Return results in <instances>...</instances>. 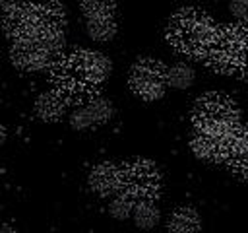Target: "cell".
I'll list each match as a JSON object with an SVG mask.
<instances>
[{
    "label": "cell",
    "mask_w": 248,
    "mask_h": 233,
    "mask_svg": "<svg viewBox=\"0 0 248 233\" xmlns=\"http://www.w3.org/2000/svg\"><path fill=\"white\" fill-rule=\"evenodd\" d=\"M112 70V62L99 50H74L60 58L54 66V85L68 99L81 97L91 89H97Z\"/></svg>",
    "instance_id": "cell-1"
},
{
    "label": "cell",
    "mask_w": 248,
    "mask_h": 233,
    "mask_svg": "<svg viewBox=\"0 0 248 233\" xmlns=\"http://www.w3.org/2000/svg\"><path fill=\"white\" fill-rule=\"evenodd\" d=\"M215 25L203 12L196 8H182L178 10L167 25V39L169 43L190 56L203 58L215 39Z\"/></svg>",
    "instance_id": "cell-2"
},
{
    "label": "cell",
    "mask_w": 248,
    "mask_h": 233,
    "mask_svg": "<svg viewBox=\"0 0 248 233\" xmlns=\"http://www.w3.org/2000/svg\"><path fill=\"white\" fill-rule=\"evenodd\" d=\"M203 60L215 72L248 76V25L236 23L217 29Z\"/></svg>",
    "instance_id": "cell-3"
},
{
    "label": "cell",
    "mask_w": 248,
    "mask_h": 233,
    "mask_svg": "<svg viewBox=\"0 0 248 233\" xmlns=\"http://www.w3.org/2000/svg\"><path fill=\"white\" fill-rule=\"evenodd\" d=\"M192 118L196 128L207 130H232L238 126V109L227 95L221 93H205L198 97Z\"/></svg>",
    "instance_id": "cell-4"
},
{
    "label": "cell",
    "mask_w": 248,
    "mask_h": 233,
    "mask_svg": "<svg viewBox=\"0 0 248 233\" xmlns=\"http://www.w3.org/2000/svg\"><path fill=\"white\" fill-rule=\"evenodd\" d=\"M130 87L132 91L145 99V101H157L165 95V89L169 85L167 82V66L153 58H141L134 62L130 68Z\"/></svg>",
    "instance_id": "cell-5"
},
{
    "label": "cell",
    "mask_w": 248,
    "mask_h": 233,
    "mask_svg": "<svg viewBox=\"0 0 248 233\" xmlns=\"http://www.w3.org/2000/svg\"><path fill=\"white\" fill-rule=\"evenodd\" d=\"M21 14L25 37H33L45 29L64 27L66 23V10L58 0H31L21 6Z\"/></svg>",
    "instance_id": "cell-6"
},
{
    "label": "cell",
    "mask_w": 248,
    "mask_h": 233,
    "mask_svg": "<svg viewBox=\"0 0 248 233\" xmlns=\"http://www.w3.org/2000/svg\"><path fill=\"white\" fill-rule=\"evenodd\" d=\"M124 190L136 200L155 198L161 190V173L149 159H134L124 167Z\"/></svg>",
    "instance_id": "cell-7"
},
{
    "label": "cell",
    "mask_w": 248,
    "mask_h": 233,
    "mask_svg": "<svg viewBox=\"0 0 248 233\" xmlns=\"http://www.w3.org/2000/svg\"><path fill=\"white\" fill-rule=\"evenodd\" d=\"M236 128V126H234ZM232 130H207V128H196L190 140V148L198 159L211 161V163H223L229 157Z\"/></svg>",
    "instance_id": "cell-8"
},
{
    "label": "cell",
    "mask_w": 248,
    "mask_h": 233,
    "mask_svg": "<svg viewBox=\"0 0 248 233\" xmlns=\"http://www.w3.org/2000/svg\"><path fill=\"white\" fill-rule=\"evenodd\" d=\"M12 64L23 72H39L52 66L56 54H52L37 37L16 39L10 49Z\"/></svg>",
    "instance_id": "cell-9"
},
{
    "label": "cell",
    "mask_w": 248,
    "mask_h": 233,
    "mask_svg": "<svg viewBox=\"0 0 248 233\" xmlns=\"http://www.w3.org/2000/svg\"><path fill=\"white\" fill-rule=\"evenodd\" d=\"M87 183L89 188L99 196L116 194L124 186V167L112 161H103L91 169Z\"/></svg>",
    "instance_id": "cell-10"
},
{
    "label": "cell",
    "mask_w": 248,
    "mask_h": 233,
    "mask_svg": "<svg viewBox=\"0 0 248 233\" xmlns=\"http://www.w3.org/2000/svg\"><path fill=\"white\" fill-rule=\"evenodd\" d=\"M112 115H114V107L108 99H91L87 105L72 111L70 124L76 130H85L95 124H103L110 120Z\"/></svg>",
    "instance_id": "cell-11"
},
{
    "label": "cell",
    "mask_w": 248,
    "mask_h": 233,
    "mask_svg": "<svg viewBox=\"0 0 248 233\" xmlns=\"http://www.w3.org/2000/svg\"><path fill=\"white\" fill-rule=\"evenodd\" d=\"M66 107H68V97L64 93H60L58 89L45 91L35 101V115L45 122H54L64 116Z\"/></svg>",
    "instance_id": "cell-12"
},
{
    "label": "cell",
    "mask_w": 248,
    "mask_h": 233,
    "mask_svg": "<svg viewBox=\"0 0 248 233\" xmlns=\"http://www.w3.org/2000/svg\"><path fill=\"white\" fill-rule=\"evenodd\" d=\"M225 163H229V167L234 173L248 177V126H236L234 128L229 157Z\"/></svg>",
    "instance_id": "cell-13"
},
{
    "label": "cell",
    "mask_w": 248,
    "mask_h": 233,
    "mask_svg": "<svg viewBox=\"0 0 248 233\" xmlns=\"http://www.w3.org/2000/svg\"><path fill=\"white\" fill-rule=\"evenodd\" d=\"M167 225L176 233H194L202 229V217L192 206H180L169 216Z\"/></svg>",
    "instance_id": "cell-14"
},
{
    "label": "cell",
    "mask_w": 248,
    "mask_h": 233,
    "mask_svg": "<svg viewBox=\"0 0 248 233\" xmlns=\"http://www.w3.org/2000/svg\"><path fill=\"white\" fill-rule=\"evenodd\" d=\"M85 31L89 35V39L105 43L114 39L116 35V21L112 16H97V17H87L85 23Z\"/></svg>",
    "instance_id": "cell-15"
},
{
    "label": "cell",
    "mask_w": 248,
    "mask_h": 233,
    "mask_svg": "<svg viewBox=\"0 0 248 233\" xmlns=\"http://www.w3.org/2000/svg\"><path fill=\"white\" fill-rule=\"evenodd\" d=\"M132 217L140 229H153L161 219V212H159V206L153 202V198H145L136 202Z\"/></svg>",
    "instance_id": "cell-16"
},
{
    "label": "cell",
    "mask_w": 248,
    "mask_h": 233,
    "mask_svg": "<svg viewBox=\"0 0 248 233\" xmlns=\"http://www.w3.org/2000/svg\"><path fill=\"white\" fill-rule=\"evenodd\" d=\"M136 198L128 192V190H118L114 196H112V200H110V204H108V214L114 217V219H126V217H130L132 214H134V208H136Z\"/></svg>",
    "instance_id": "cell-17"
},
{
    "label": "cell",
    "mask_w": 248,
    "mask_h": 233,
    "mask_svg": "<svg viewBox=\"0 0 248 233\" xmlns=\"http://www.w3.org/2000/svg\"><path fill=\"white\" fill-rule=\"evenodd\" d=\"M194 78H196V74H194L192 66L186 62H176L170 68H167V82L170 87L186 89L194 83Z\"/></svg>",
    "instance_id": "cell-18"
},
{
    "label": "cell",
    "mask_w": 248,
    "mask_h": 233,
    "mask_svg": "<svg viewBox=\"0 0 248 233\" xmlns=\"http://www.w3.org/2000/svg\"><path fill=\"white\" fill-rule=\"evenodd\" d=\"M81 12L85 17H97V16H112L116 8V0H79Z\"/></svg>",
    "instance_id": "cell-19"
},
{
    "label": "cell",
    "mask_w": 248,
    "mask_h": 233,
    "mask_svg": "<svg viewBox=\"0 0 248 233\" xmlns=\"http://www.w3.org/2000/svg\"><path fill=\"white\" fill-rule=\"evenodd\" d=\"M229 10L236 19H240V21L248 19V0H231Z\"/></svg>",
    "instance_id": "cell-20"
},
{
    "label": "cell",
    "mask_w": 248,
    "mask_h": 233,
    "mask_svg": "<svg viewBox=\"0 0 248 233\" xmlns=\"http://www.w3.org/2000/svg\"><path fill=\"white\" fill-rule=\"evenodd\" d=\"M0 6H2V14H12L21 8L19 0H0Z\"/></svg>",
    "instance_id": "cell-21"
}]
</instances>
